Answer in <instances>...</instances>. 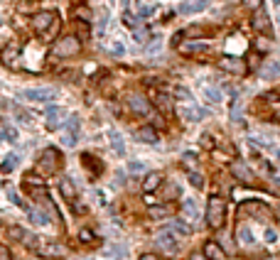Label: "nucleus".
Returning <instances> with one entry per match:
<instances>
[{
  "mask_svg": "<svg viewBox=\"0 0 280 260\" xmlns=\"http://www.w3.org/2000/svg\"><path fill=\"white\" fill-rule=\"evenodd\" d=\"M189 182L194 184L197 189H204V177H202L199 172H189Z\"/></svg>",
  "mask_w": 280,
  "mask_h": 260,
  "instance_id": "nucleus-40",
  "label": "nucleus"
},
{
  "mask_svg": "<svg viewBox=\"0 0 280 260\" xmlns=\"http://www.w3.org/2000/svg\"><path fill=\"white\" fill-rule=\"evenodd\" d=\"M160 184H162V175L160 172H148L145 179H143V192L153 194L155 189H160Z\"/></svg>",
  "mask_w": 280,
  "mask_h": 260,
  "instance_id": "nucleus-13",
  "label": "nucleus"
},
{
  "mask_svg": "<svg viewBox=\"0 0 280 260\" xmlns=\"http://www.w3.org/2000/svg\"><path fill=\"white\" fill-rule=\"evenodd\" d=\"M64 121V108H59V106H52V108L47 110V128L49 130H57L59 125Z\"/></svg>",
  "mask_w": 280,
  "mask_h": 260,
  "instance_id": "nucleus-15",
  "label": "nucleus"
},
{
  "mask_svg": "<svg viewBox=\"0 0 280 260\" xmlns=\"http://www.w3.org/2000/svg\"><path fill=\"white\" fill-rule=\"evenodd\" d=\"M202 253H204V258L207 260H221L224 258V248L219 246L216 241H207L204 248H202Z\"/></svg>",
  "mask_w": 280,
  "mask_h": 260,
  "instance_id": "nucleus-14",
  "label": "nucleus"
},
{
  "mask_svg": "<svg viewBox=\"0 0 280 260\" xmlns=\"http://www.w3.org/2000/svg\"><path fill=\"white\" fill-rule=\"evenodd\" d=\"M182 164L189 169V172H197V167H199V157H197L194 152H184V155H182Z\"/></svg>",
  "mask_w": 280,
  "mask_h": 260,
  "instance_id": "nucleus-29",
  "label": "nucleus"
},
{
  "mask_svg": "<svg viewBox=\"0 0 280 260\" xmlns=\"http://www.w3.org/2000/svg\"><path fill=\"white\" fill-rule=\"evenodd\" d=\"M236 243L243 248H251L256 243V238H253V233L248 226H243V223H238L236 226Z\"/></svg>",
  "mask_w": 280,
  "mask_h": 260,
  "instance_id": "nucleus-12",
  "label": "nucleus"
},
{
  "mask_svg": "<svg viewBox=\"0 0 280 260\" xmlns=\"http://www.w3.org/2000/svg\"><path fill=\"white\" fill-rule=\"evenodd\" d=\"M177 96L182 98V101H189V98H192V94H189L187 89H180V91H177Z\"/></svg>",
  "mask_w": 280,
  "mask_h": 260,
  "instance_id": "nucleus-49",
  "label": "nucleus"
},
{
  "mask_svg": "<svg viewBox=\"0 0 280 260\" xmlns=\"http://www.w3.org/2000/svg\"><path fill=\"white\" fill-rule=\"evenodd\" d=\"M251 25H253V30H258V32H270V17H268L266 10L256 8V10H253V17H251Z\"/></svg>",
  "mask_w": 280,
  "mask_h": 260,
  "instance_id": "nucleus-10",
  "label": "nucleus"
},
{
  "mask_svg": "<svg viewBox=\"0 0 280 260\" xmlns=\"http://www.w3.org/2000/svg\"><path fill=\"white\" fill-rule=\"evenodd\" d=\"M226 221V204L219 194H211L207 201V223L209 228H221Z\"/></svg>",
  "mask_w": 280,
  "mask_h": 260,
  "instance_id": "nucleus-2",
  "label": "nucleus"
},
{
  "mask_svg": "<svg viewBox=\"0 0 280 260\" xmlns=\"http://www.w3.org/2000/svg\"><path fill=\"white\" fill-rule=\"evenodd\" d=\"M256 214L258 219H263V216H270V211H268L263 204H258V201H251V204H246V206H241V214Z\"/></svg>",
  "mask_w": 280,
  "mask_h": 260,
  "instance_id": "nucleus-22",
  "label": "nucleus"
},
{
  "mask_svg": "<svg viewBox=\"0 0 280 260\" xmlns=\"http://www.w3.org/2000/svg\"><path fill=\"white\" fill-rule=\"evenodd\" d=\"M231 118H234V121H241V103H234V110H231Z\"/></svg>",
  "mask_w": 280,
  "mask_h": 260,
  "instance_id": "nucleus-44",
  "label": "nucleus"
},
{
  "mask_svg": "<svg viewBox=\"0 0 280 260\" xmlns=\"http://www.w3.org/2000/svg\"><path fill=\"white\" fill-rule=\"evenodd\" d=\"M128 106L133 113H138V115H150V103H148V98L138 96V94H133V96H128Z\"/></svg>",
  "mask_w": 280,
  "mask_h": 260,
  "instance_id": "nucleus-9",
  "label": "nucleus"
},
{
  "mask_svg": "<svg viewBox=\"0 0 280 260\" xmlns=\"http://www.w3.org/2000/svg\"><path fill=\"white\" fill-rule=\"evenodd\" d=\"M27 214H30V221H32V223H40V226H47V223H49V216L42 214L40 209H27Z\"/></svg>",
  "mask_w": 280,
  "mask_h": 260,
  "instance_id": "nucleus-27",
  "label": "nucleus"
},
{
  "mask_svg": "<svg viewBox=\"0 0 280 260\" xmlns=\"http://www.w3.org/2000/svg\"><path fill=\"white\" fill-rule=\"evenodd\" d=\"M231 3H238V0H231Z\"/></svg>",
  "mask_w": 280,
  "mask_h": 260,
  "instance_id": "nucleus-55",
  "label": "nucleus"
},
{
  "mask_svg": "<svg viewBox=\"0 0 280 260\" xmlns=\"http://www.w3.org/2000/svg\"><path fill=\"white\" fill-rule=\"evenodd\" d=\"M123 25H126V27H130V30H138V17L126 10V13H123Z\"/></svg>",
  "mask_w": 280,
  "mask_h": 260,
  "instance_id": "nucleus-36",
  "label": "nucleus"
},
{
  "mask_svg": "<svg viewBox=\"0 0 280 260\" xmlns=\"http://www.w3.org/2000/svg\"><path fill=\"white\" fill-rule=\"evenodd\" d=\"M32 30L42 37H52L57 30H59V15L54 10H42L32 17Z\"/></svg>",
  "mask_w": 280,
  "mask_h": 260,
  "instance_id": "nucleus-1",
  "label": "nucleus"
},
{
  "mask_svg": "<svg viewBox=\"0 0 280 260\" xmlns=\"http://www.w3.org/2000/svg\"><path fill=\"white\" fill-rule=\"evenodd\" d=\"M133 37H135L138 44H145L148 37H150V32H148V30H143V27H138V30H133Z\"/></svg>",
  "mask_w": 280,
  "mask_h": 260,
  "instance_id": "nucleus-39",
  "label": "nucleus"
},
{
  "mask_svg": "<svg viewBox=\"0 0 280 260\" xmlns=\"http://www.w3.org/2000/svg\"><path fill=\"white\" fill-rule=\"evenodd\" d=\"M59 192H62V196H64L69 204H74V201H76V189H74V182H71V179L64 177L62 182H59Z\"/></svg>",
  "mask_w": 280,
  "mask_h": 260,
  "instance_id": "nucleus-18",
  "label": "nucleus"
},
{
  "mask_svg": "<svg viewBox=\"0 0 280 260\" xmlns=\"http://www.w3.org/2000/svg\"><path fill=\"white\" fill-rule=\"evenodd\" d=\"M76 140H79V118L74 115V118L67 121V130H64L62 142H64L67 148H74V145H76Z\"/></svg>",
  "mask_w": 280,
  "mask_h": 260,
  "instance_id": "nucleus-8",
  "label": "nucleus"
},
{
  "mask_svg": "<svg viewBox=\"0 0 280 260\" xmlns=\"http://www.w3.org/2000/svg\"><path fill=\"white\" fill-rule=\"evenodd\" d=\"M0 135H3V140H8V142H15L17 140V130L10 128V125H0Z\"/></svg>",
  "mask_w": 280,
  "mask_h": 260,
  "instance_id": "nucleus-32",
  "label": "nucleus"
},
{
  "mask_svg": "<svg viewBox=\"0 0 280 260\" xmlns=\"http://www.w3.org/2000/svg\"><path fill=\"white\" fill-rule=\"evenodd\" d=\"M153 101L162 113H170V110H172V98H170L167 94H162V91H153Z\"/></svg>",
  "mask_w": 280,
  "mask_h": 260,
  "instance_id": "nucleus-19",
  "label": "nucleus"
},
{
  "mask_svg": "<svg viewBox=\"0 0 280 260\" xmlns=\"http://www.w3.org/2000/svg\"><path fill=\"white\" fill-rule=\"evenodd\" d=\"M10 201H13V204H17V206H22V209H27V206H25V201H22V196H17V192H15V189H10Z\"/></svg>",
  "mask_w": 280,
  "mask_h": 260,
  "instance_id": "nucleus-41",
  "label": "nucleus"
},
{
  "mask_svg": "<svg viewBox=\"0 0 280 260\" xmlns=\"http://www.w3.org/2000/svg\"><path fill=\"white\" fill-rule=\"evenodd\" d=\"M189 260H207V258H204V253H192Z\"/></svg>",
  "mask_w": 280,
  "mask_h": 260,
  "instance_id": "nucleus-51",
  "label": "nucleus"
},
{
  "mask_svg": "<svg viewBox=\"0 0 280 260\" xmlns=\"http://www.w3.org/2000/svg\"><path fill=\"white\" fill-rule=\"evenodd\" d=\"M155 243L162 248L165 253H172V255H175V253H180V238L170 231V228H167V231L157 233V236H155Z\"/></svg>",
  "mask_w": 280,
  "mask_h": 260,
  "instance_id": "nucleus-5",
  "label": "nucleus"
},
{
  "mask_svg": "<svg viewBox=\"0 0 280 260\" xmlns=\"http://www.w3.org/2000/svg\"><path fill=\"white\" fill-rule=\"evenodd\" d=\"M79 241H81V243H94L96 236H94L91 228H81V231H79Z\"/></svg>",
  "mask_w": 280,
  "mask_h": 260,
  "instance_id": "nucleus-38",
  "label": "nucleus"
},
{
  "mask_svg": "<svg viewBox=\"0 0 280 260\" xmlns=\"http://www.w3.org/2000/svg\"><path fill=\"white\" fill-rule=\"evenodd\" d=\"M261 76H263V79H268V81H275V79H280V64L275 62V59L266 62V64L261 67Z\"/></svg>",
  "mask_w": 280,
  "mask_h": 260,
  "instance_id": "nucleus-17",
  "label": "nucleus"
},
{
  "mask_svg": "<svg viewBox=\"0 0 280 260\" xmlns=\"http://www.w3.org/2000/svg\"><path fill=\"white\" fill-rule=\"evenodd\" d=\"M266 241H268V243H275V241H278V233L273 231V228H268V231H266Z\"/></svg>",
  "mask_w": 280,
  "mask_h": 260,
  "instance_id": "nucleus-46",
  "label": "nucleus"
},
{
  "mask_svg": "<svg viewBox=\"0 0 280 260\" xmlns=\"http://www.w3.org/2000/svg\"><path fill=\"white\" fill-rule=\"evenodd\" d=\"M209 49V44L204 40H189L184 42V44H180V52L182 54H199V52H207Z\"/></svg>",
  "mask_w": 280,
  "mask_h": 260,
  "instance_id": "nucleus-11",
  "label": "nucleus"
},
{
  "mask_svg": "<svg viewBox=\"0 0 280 260\" xmlns=\"http://www.w3.org/2000/svg\"><path fill=\"white\" fill-rule=\"evenodd\" d=\"M81 162H84L86 167L94 172V175H101V162H98L94 155H81Z\"/></svg>",
  "mask_w": 280,
  "mask_h": 260,
  "instance_id": "nucleus-31",
  "label": "nucleus"
},
{
  "mask_svg": "<svg viewBox=\"0 0 280 260\" xmlns=\"http://www.w3.org/2000/svg\"><path fill=\"white\" fill-rule=\"evenodd\" d=\"M219 67L224 69V71H229V74H246V64H243V59H238V56H231L226 54L219 59Z\"/></svg>",
  "mask_w": 280,
  "mask_h": 260,
  "instance_id": "nucleus-7",
  "label": "nucleus"
},
{
  "mask_svg": "<svg viewBox=\"0 0 280 260\" xmlns=\"http://www.w3.org/2000/svg\"><path fill=\"white\" fill-rule=\"evenodd\" d=\"M204 8H209V0H194V3H187V5H180V13H199V10H204Z\"/></svg>",
  "mask_w": 280,
  "mask_h": 260,
  "instance_id": "nucleus-24",
  "label": "nucleus"
},
{
  "mask_svg": "<svg viewBox=\"0 0 280 260\" xmlns=\"http://www.w3.org/2000/svg\"><path fill=\"white\" fill-rule=\"evenodd\" d=\"M135 135H138V140H143V142H150V145H155V142L160 140V137H157V130H155L153 125H145V128H140Z\"/></svg>",
  "mask_w": 280,
  "mask_h": 260,
  "instance_id": "nucleus-20",
  "label": "nucleus"
},
{
  "mask_svg": "<svg viewBox=\"0 0 280 260\" xmlns=\"http://www.w3.org/2000/svg\"><path fill=\"white\" fill-rule=\"evenodd\" d=\"M248 59H251V64H248V67H256V59H258V56H256V54H248Z\"/></svg>",
  "mask_w": 280,
  "mask_h": 260,
  "instance_id": "nucleus-52",
  "label": "nucleus"
},
{
  "mask_svg": "<svg viewBox=\"0 0 280 260\" xmlns=\"http://www.w3.org/2000/svg\"><path fill=\"white\" fill-rule=\"evenodd\" d=\"M138 260H160V255H155V253H143Z\"/></svg>",
  "mask_w": 280,
  "mask_h": 260,
  "instance_id": "nucleus-50",
  "label": "nucleus"
},
{
  "mask_svg": "<svg viewBox=\"0 0 280 260\" xmlns=\"http://www.w3.org/2000/svg\"><path fill=\"white\" fill-rule=\"evenodd\" d=\"M231 172H234V177H236V179H241V182H253L251 169H248L246 164L234 162V164H231Z\"/></svg>",
  "mask_w": 280,
  "mask_h": 260,
  "instance_id": "nucleus-21",
  "label": "nucleus"
},
{
  "mask_svg": "<svg viewBox=\"0 0 280 260\" xmlns=\"http://www.w3.org/2000/svg\"><path fill=\"white\" fill-rule=\"evenodd\" d=\"M0 260H13V255H10V250L5 246H0Z\"/></svg>",
  "mask_w": 280,
  "mask_h": 260,
  "instance_id": "nucleus-48",
  "label": "nucleus"
},
{
  "mask_svg": "<svg viewBox=\"0 0 280 260\" xmlns=\"http://www.w3.org/2000/svg\"><path fill=\"white\" fill-rule=\"evenodd\" d=\"M111 52L113 54H126V47H123V44H121V42H113V47H111Z\"/></svg>",
  "mask_w": 280,
  "mask_h": 260,
  "instance_id": "nucleus-42",
  "label": "nucleus"
},
{
  "mask_svg": "<svg viewBox=\"0 0 280 260\" xmlns=\"http://www.w3.org/2000/svg\"><path fill=\"white\" fill-rule=\"evenodd\" d=\"M273 3H275V5H280V0H273Z\"/></svg>",
  "mask_w": 280,
  "mask_h": 260,
  "instance_id": "nucleus-54",
  "label": "nucleus"
},
{
  "mask_svg": "<svg viewBox=\"0 0 280 260\" xmlns=\"http://www.w3.org/2000/svg\"><path fill=\"white\" fill-rule=\"evenodd\" d=\"M128 169H130V172H145V164L143 162H130L128 164Z\"/></svg>",
  "mask_w": 280,
  "mask_h": 260,
  "instance_id": "nucleus-43",
  "label": "nucleus"
},
{
  "mask_svg": "<svg viewBox=\"0 0 280 260\" xmlns=\"http://www.w3.org/2000/svg\"><path fill=\"white\" fill-rule=\"evenodd\" d=\"M79 37H81V40L89 37V27H86V22H79Z\"/></svg>",
  "mask_w": 280,
  "mask_h": 260,
  "instance_id": "nucleus-47",
  "label": "nucleus"
},
{
  "mask_svg": "<svg viewBox=\"0 0 280 260\" xmlns=\"http://www.w3.org/2000/svg\"><path fill=\"white\" fill-rule=\"evenodd\" d=\"M246 3H248L251 8H256V5H258V0H246Z\"/></svg>",
  "mask_w": 280,
  "mask_h": 260,
  "instance_id": "nucleus-53",
  "label": "nucleus"
},
{
  "mask_svg": "<svg viewBox=\"0 0 280 260\" xmlns=\"http://www.w3.org/2000/svg\"><path fill=\"white\" fill-rule=\"evenodd\" d=\"M20 96L27 98V101H35V103H47V101L57 98V91L49 89V86H40V89H25Z\"/></svg>",
  "mask_w": 280,
  "mask_h": 260,
  "instance_id": "nucleus-6",
  "label": "nucleus"
},
{
  "mask_svg": "<svg viewBox=\"0 0 280 260\" xmlns=\"http://www.w3.org/2000/svg\"><path fill=\"white\" fill-rule=\"evenodd\" d=\"M153 13H155L153 5H145V8H140V17H150Z\"/></svg>",
  "mask_w": 280,
  "mask_h": 260,
  "instance_id": "nucleus-45",
  "label": "nucleus"
},
{
  "mask_svg": "<svg viewBox=\"0 0 280 260\" xmlns=\"http://www.w3.org/2000/svg\"><path fill=\"white\" fill-rule=\"evenodd\" d=\"M74 17H79V22H91V10L89 8H74Z\"/></svg>",
  "mask_w": 280,
  "mask_h": 260,
  "instance_id": "nucleus-35",
  "label": "nucleus"
},
{
  "mask_svg": "<svg viewBox=\"0 0 280 260\" xmlns=\"http://www.w3.org/2000/svg\"><path fill=\"white\" fill-rule=\"evenodd\" d=\"M108 137H111V145H113V150L118 152V155H126V145H123V137L118 135L116 130H111V133H108Z\"/></svg>",
  "mask_w": 280,
  "mask_h": 260,
  "instance_id": "nucleus-30",
  "label": "nucleus"
},
{
  "mask_svg": "<svg viewBox=\"0 0 280 260\" xmlns=\"http://www.w3.org/2000/svg\"><path fill=\"white\" fill-rule=\"evenodd\" d=\"M172 211H175L172 206H150L148 214H150L153 219H165V216H172Z\"/></svg>",
  "mask_w": 280,
  "mask_h": 260,
  "instance_id": "nucleus-26",
  "label": "nucleus"
},
{
  "mask_svg": "<svg viewBox=\"0 0 280 260\" xmlns=\"http://www.w3.org/2000/svg\"><path fill=\"white\" fill-rule=\"evenodd\" d=\"M10 238H13V241H20V243H22V238H25V236H27V231H25V228H20V226H10Z\"/></svg>",
  "mask_w": 280,
  "mask_h": 260,
  "instance_id": "nucleus-37",
  "label": "nucleus"
},
{
  "mask_svg": "<svg viewBox=\"0 0 280 260\" xmlns=\"http://www.w3.org/2000/svg\"><path fill=\"white\" fill-rule=\"evenodd\" d=\"M17 162H20V157L17 155H8L5 160H3V164H0V169H3V175H10L15 167H17Z\"/></svg>",
  "mask_w": 280,
  "mask_h": 260,
  "instance_id": "nucleus-28",
  "label": "nucleus"
},
{
  "mask_svg": "<svg viewBox=\"0 0 280 260\" xmlns=\"http://www.w3.org/2000/svg\"><path fill=\"white\" fill-rule=\"evenodd\" d=\"M0 187H3V182H0Z\"/></svg>",
  "mask_w": 280,
  "mask_h": 260,
  "instance_id": "nucleus-57",
  "label": "nucleus"
},
{
  "mask_svg": "<svg viewBox=\"0 0 280 260\" xmlns=\"http://www.w3.org/2000/svg\"><path fill=\"white\" fill-rule=\"evenodd\" d=\"M177 196H180V189H177V184H167V187L162 189V199H167V201L177 199Z\"/></svg>",
  "mask_w": 280,
  "mask_h": 260,
  "instance_id": "nucleus-34",
  "label": "nucleus"
},
{
  "mask_svg": "<svg viewBox=\"0 0 280 260\" xmlns=\"http://www.w3.org/2000/svg\"><path fill=\"white\" fill-rule=\"evenodd\" d=\"M79 49H81V42L79 37H62V40H57V44L52 47V56H59V59H67V56H76L79 54Z\"/></svg>",
  "mask_w": 280,
  "mask_h": 260,
  "instance_id": "nucleus-3",
  "label": "nucleus"
},
{
  "mask_svg": "<svg viewBox=\"0 0 280 260\" xmlns=\"http://www.w3.org/2000/svg\"><path fill=\"white\" fill-rule=\"evenodd\" d=\"M202 94H204V98L209 103H221V91H216V89H204Z\"/></svg>",
  "mask_w": 280,
  "mask_h": 260,
  "instance_id": "nucleus-33",
  "label": "nucleus"
},
{
  "mask_svg": "<svg viewBox=\"0 0 280 260\" xmlns=\"http://www.w3.org/2000/svg\"><path fill=\"white\" fill-rule=\"evenodd\" d=\"M170 231L175 233L177 238H187V236H189V226H187L184 221H172V226H170Z\"/></svg>",
  "mask_w": 280,
  "mask_h": 260,
  "instance_id": "nucleus-25",
  "label": "nucleus"
},
{
  "mask_svg": "<svg viewBox=\"0 0 280 260\" xmlns=\"http://www.w3.org/2000/svg\"><path fill=\"white\" fill-rule=\"evenodd\" d=\"M59 152L54 150V148H47V150H42V155L37 157V172L40 175H54L57 169H59Z\"/></svg>",
  "mask_w": 280,
  "mask_h": 260,
  "instance_id": "nucleus-4",
  "label": "nucleus"
},
{
  "mask_svg": "<svg viewBox=\"0 0 280 260\" xmlns=\"http://www.w3.org/2000/svg\"><path fill=\"white\" fill-rule=\"evenodd\" d=\"M25 3H32V0H25Z\"/></svg>",
  "mask_w": 280,
  "mask_h": 260,
  "instance_id": "nucleus-56",
  "label": "nucleus"
},
{
  "mask_svg": "<svg viewBox=\"0 0 280 260\" xmlns=\"http://www.w3.org/2000/svg\"><path fill=\"white\" fill-rule=\"evenodd\" d=\"M182 211H184V216L192 221V223H197V221H199V209H197V204L192 201V199H184Z\"/></svg>",
  "mask_w": 280,
  "mask_h": 260,
  "instance_id": "nucleus-23",
  "label": "nucleus"
},
{
  "mask_svg": "<svg viewBox=\"0 0 280 260\" xmlns=\"http://www.w3.org/2000/svg\"><path fill=\"white\" fill-rule=\"evenodd\" d=\"M180 115H182V121H187V123H197V121H202V110L197 108V106H192V103L180 106Z\"/></svg>",
  "mask_w": 280,
  "mask_h": 260,
  "instance_id": "nucleus-16",
  "label": "nucleus"
}]
</instances>
